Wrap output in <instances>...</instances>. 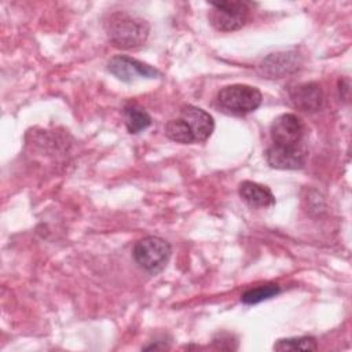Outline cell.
<instances>
[{
    "label": "cell",
    "instance_id": "cell-1",
    "mask_svg": "<svg viewBox=\"0 0 352 352\" xmlns=\"http://www.w3.org/2000/svg\"><path fill=\"white\" fill-rule=\"evenodd\" d=\"M104 28L109 40L122 50L143 45L150 32V26L146 19L125 11L113 12L107 18Z\"/></svg>",
    "mask_w": 352,
    "mask_h": 352
},
{
    "label": "cell",
    "instance_id": "cell-2",
    "mask_svg": "<svg viewBox=\"0 0 352 352\" xmlns=\"http://www.w3.org/2000/svg\"><path fill=\"white\" fill-rule=\"evenodd\" d=\"M170 252V245L165 239L150 235L135 243L132 256L140 268L150 274H157L166 265Z\"/></svg>",
    "mask_w": 352,
    "mask_h": 352
},
{
    "label": "cell",
    "instance_id": "cell-3",
    "mask_svg": "<svg viewBox=\"0 0 352 352\" xmlns=\"http://www.w3.org/2000/svg\"><path fill=\"white\" fill-rule=\"evenodd\" d=\"M263 100L261 92L248 84H232L221 88L217 94L219 104L235 114L254 111Z\"/></svg>",
    "mask_w": 352,
    "mask_h": 352
},
{
    "label": "cell",
    "instance_id": "cell-4",
    "mask_svg": "<svg viewBox=\"0 0 352 352\" xmlns=\"http://www.w3.org/2000/svg\"><path fill=\"white\" fill-rule=\"evenodd\" d=\"M209 22L216 30L232 32L241 29L249 16V7L243 1H214L209 3Z\"/></svg>",
    "mask_w": 352,
    "mask_h": 352
},
{
    "label": "cell",
    "instance_id": "cell-5",
    "mask_svg": "<svg viewBox=\"0 0 352 352\" xmlns=\"http://www.w3.org/2000/svg\"><path fill=\"white\" fill-rule=\"evenodd\" d=\"M107 70L124 82H131L138 77L154 78L160 76V72L155 67L125 55L113 56L107 62Z\"/></svg>",
    "mask_w": 352,
    "mask_h": 352
},
{
    "label": "cell",
    "instance_id": "cell-6",
    "mask_svg": "<svg viewBox=\"0 0 352 352\" xmlns=\"http://www.w3.org/2000/svg\"><path fill=\"white\" fill-rule=\"evenodd\" d=\"M271 138L274 140V144L280 146H296L300 144L304 126L301 120L292 113H285L278 116L270 128Z\"/></svg>",
    "mask_w": 352,
    "mask_h": 352
},
{
    "label": "cell",
    "instance_id": "cell-7",
    "mask_svg": "<svg viewBox=\"0 0 352 352\" xmlns=\"http://www.w3.org/2000/svg\"><path fill=\"white\" fill-rule=\"evenodd\" d=\"M305 150L296 146L272 144L265 151V160L275 169H300L305 164Z\"/></svg>",
    "mask_w": 352,
    "mask_h": 352
},
{
    "label": "cell",
    "instance_id": "cell-8",
    "mask_svg": "<svg viewBox=\"0 0 352 352\" xmlns=\"http://www.w3.org/2000/svg\"><path fill=\"white\" fill-rule=\"evenodd\" d=\"M180 118L186 121L194 136V142L198 143L208 140L214 129L213 117L204 109L192 104H186L182 107Z\"/></svg>",
    "mask_w": 352,
    "mask_h": 352
},
{
    "label": "cell",
    "instance_id": "cell-9",
    "mask_svg": "<svg viewBox=\"0 0 352 352\" xmlns=\"http://www.w3.org/2000/svg\"><path fill=\"white\" fill-rule=\"evenodd\" d=\"M289 98L294 107L307 113H314L322 106L323 92L316 82H302L289 89Z\"/></svg>",
    "mask_w": 352,
    "mask_h": 352
},
{
    "label": "cell",
    "instance_id": "cell-10",
    "mask_svg": "<svg viewBox=\"0 0 352 352\" xmlns=\"http://www.w3.org/2000/svg\"><path fill=\"white\" fill-rule=\"evenodd\" d=\"M300 60L296 52H276L267 56L260 63V72L268 78H280L285 74L293 73L298 69Z\"/></svg>",
    "mask_w": 352,
    "mask_h": 352
},
{
    "label": "cell",
    "instance_id": "cell-11",
    "mask_svg": "<svg viewBox=\"0 0 352 352\" xmlns=\"http://www.w3.org/2000/svg\"><path fill=\"white\" fill-rule=\"evenodd\" d=\"M239 195L242 199L253 208H268L275 205V197L272 191L256 182L245 180L239 184Z\"/></svg>",
    "mask_w": 352,
    "mask_h": 352
},
{
    "label": "cell",
    "instance_id": "cell-12",
    "mask_svg": "<svg viewBox=\"0 0 352 352\" xmlns=\"http://www.w3.org/2000/svg\"><path fill=\"white\" fill-rule=\"evenodd\" d=\"M124 117L129 133H139L151 125L150 114L136 102H128L124 106Z\"/></svg>",
    "mask_w": 352,
    "mask_h": 352
},
{
    "label": "cell",
    "instance_id": "cell-13",
    "mask_svg": "<svg viewBox=\"0 0 352 352\" xmlns=\"http://www.w3.org/2000/svg\"><path fill=\"white\" fill-rule=\"evenodd\" d=\"M279 293H280L279 285L265 283V285H260V286H256V287H252V289L246 290L241 296V301L246 305H254V304H258L264 300L275 297Z\"/></svg>",
    "mask_w": 352,
    "mask_h": 352
},
{
    "label": "cell",
    "instance_id": "cell-14",
    "mask_svg": "<svg viewBox=\"0 0 352 352\" xmlns=\"http://www.w3.org/2000/svg\"><path fill=\"white\" fill-rule=\"evenodd\" d=\"M275 351H316L318 344L312 336L280 338L274 344Z\"/></svg>",
    "mask_w": 352,
    "mask_h": 352
},
{
    "label": "cell",
    "instance_id": "cell-15",
    "mask_svg": "<svg viewBox=\"0 0 352 352\" xmlns=\"http://www.w3.org/2000/svg\"><path fill=\"white\" fill-rule=\"evenodd\" d=\"M165 135L170 140L177 142V143H183V144L195 143L194 142V136H192L188 125L180 117L168 121V124L165 125Z\"/></svg>",
    "mask_w": 352,
    "mask_h": 352
}]
</instances>
